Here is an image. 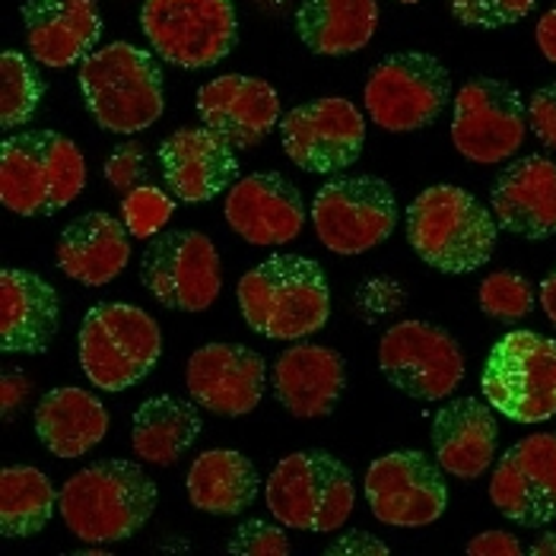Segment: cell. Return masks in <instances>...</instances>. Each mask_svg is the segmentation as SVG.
<instances>
[{"instance_id":"obj_4","label":"cell","mask_w":556,"mask_h":556,"mask_svg":"<svg viewBox=\"0 0 556 556\" xmlns=\"http://www.w3.org/2000/svg\"><path fill=\"white\" fill-rule=\"evenodd\" d=\"M500 223L458 185H432L407 207V242L442 274H471L496 252Z\"/></svg>"},{"instance_id":"obj_16","label":"cell","mask_w":556,"mask_h":556,"mask_svg":"<svg viewBox=\"0 0 556 556\" xmlns=\"http://www.w3.org/2000/svg\"><path fill=\"white\" fill-rule=\"evenodd\" d=\"M366 500L372 515L391 528H427L448 509L442 468L417 448L376 458L366 471Z\"/></svg>"},{"instance_id":"obj_15","label":"cell","mask_w":556,"mask_h":556,"mask_svg":"<svg viewBox=\"0 0 556 556\" xmlns=\"http://www.w3.org/2000/svg\"><path fill=\"white\" fill-rule=\"evenodd\" d=\"M280 140L296 169L334 175L359 160L366 143V118L343 96L312 99L280 118Z\"/></svg>"},{"instance_id":"obj_33","label":"cell","mask_w":556,"mask_h":556,"mask_svg":"<svg viewBox=\"0 0 556 556\" xmlns=\"http://www.w3.org/2000/svg\"><path fill=\"white\" fill-rule=\"evenodd\" d=\"M42 96L45 80L39 67L23 51L7 48L0 54V125L7 130L29 125Z\"/></svg>"},{"instance_id":"obj_42","label":"cell","mask_w":556,"mask_h":556,"mask_svg":"<svg viewBox=\"0 0 556 556\" xmlns=\"http://www.w3.org/2000/svg\"><path fill=\"white\" fill-rule=\"evenodd\" d=\"M468 554H480V556H518L525 554L521 541L515 534H506V531H483L477 534L471 544H468Z\"/></svg>"},{"instance_id":"obj_41","label":"cell","mask_w":556,"mask_h":556,"mask_svg":"<svg viewBox=\"0 0 556 556\" xmlns=\"http://www.w3.org/2000/svg\"><path fill=\"white\" fill-rule=\"evenodd\" d=\"M328 556H341V554H366V556H386L388 554V544L386 541H379V538H372L369 531H350V534H341L334 544H328Z\"/></svg>"},{"instance_id":"obj_22","label":"cell","mask_w":556,"mask_h":556,"mask_svg":"<svg viewBox=\"0 0 556 556\" xmlns=\"http://www.w3.org/2000/svg\"><path fill=\"white\" fill-rule=\"evenodd\" d=\"M20 13L29 54L48 71L84 64L105 29L96 0H26Z\"/></svg>"},{"instance_id":"obj_21","label":"cell","mask_w":556,"mask_h":556,"mask_svg":"<svg viewBox=\"0 0 556 556\" xmlns=\"http://www.w3.org/2000/svg\"><path fill=\"white\" fill-rule=\"evenodd\" d=\"M160 169L181 204H207L239 181L236 147L207 128H181L160 143Z\"/></svg>"},{"instance_id":"obj_11","label":"cell","mask_w":556,"mask_h":556,"mask_svg":"<svg viewBox=\"0 0 556 556\" xmlns=\"http://www.w3.org/2000/svg\"><path fill=\"white\" fill-rule=\"evenodd\" d=\"M452 96V77L427 51H397L382 58L363 89L366 115L391 134H410L432 125Z\"/></svg>"},{"instance_id":"obj_7","label":"cell","mask_w":556,"mask_h":556,"mask_svg":"<svg viewBox=\"0 0 556 556\" xmlns=\"http://www.w3.org/2000/svg\"><path fill=\"white\" fill-rule=\"evenodd\" d=\"M163 356L156 318L130 302H102L80 325V366L99 391L140 386Z\"/></svg>"},{"instance_id":"obj_44","label":"cell","mask_w":556,"mask_h":556,"mask_svg":"<svg viewBox=\"0 0 556 556\" xmlns=\"http://www.w3.org/2000/svg\"><path fill=\"white\" fill-rule=\"evenodd\" d=\"M538 300H541V308H544V315L551 318L556 325V267L547 274V280L541 283V290H538Z\"/></svg>"},{"instance_id":"obj_35","label":"cell","mask_w":556,"mask_h":556,"mask_svg":"<svg viewBox=\"0 0 556 556\" xmlns=\"http://www.w3.org/2000/svg\"><path fill=\"white\" fill-rule=\"evenodd\" d=\"M175 194H166L156 185H140L128 194H122V216L134 239H156L163 226L175 214Z\"/></svg>"},{"instance_id":"obj_32","label":"cell","mask_w":556,"mask_h":556,"mask_svg":"<svg viewBox=\"0 0 556 556\" xmlns=\"http://www.w3.org/2000/svg\"><path fill=\"white\" fill-rule=\"evenodd\" d=\"M61 493L39 468L10 465L0 473V531L3 538L39 534L58 509Z\"/></svg>"},{"instance_id":"obj_38","label":"cell","mask_w":556,"mask_h":556,"mask_svg":"<svg viewBox=\"0 0 556 556\" xmlns=\"http://www.w3.org/2000/svg\"><path fill=\"white\" fill-rule=\"evenodd\" d=\"M147 175H150V156L147 147L137 140L115 147L112 156L105 160V178L118 194H128L134 188L147 185Z\"/></svg>"},{"instance_id":"obj_3","label":"cell","mask_w":556,"mask_h":556,"mask_svg":"<svg viewBox=\"0 0 556 556\" xmlns=\"http://www.w3.org/2000/svg\"><path fill=\"white\" fill-rule=\"evenodd\" d=\"M86 188L80 147L58 130H20L0 147V201L10 214L54 216Z\"/></svg>"},{"instance_id":"obj_10","label":"cell","mask_w":556,"mask_h":556,"mask_svg":"<svg viewBox=\"0 0 556 556\" xmlns=\"http://www.w3.org/2000/svg\"><path fill=\"white\" fill-rule=\"evenodd\" d=\"M308 216L328 252L353 257L379 249L397 229L401 211L386 178L343 175L318 188Z\"/></svg>"},{"instance_id":"obj_8","label":"cell","mask_w":556,"mask_h":556,"mask_svg":"<svg viewBox=\"0 0 556 556\" xmlns=\"http://www.w3.org/2000/svg\"><path fill=\"white\" fill-rule=\"evenodd\" d=\"M480 388L486 404L515 424H547L556 417V341L509 331L490 350Z\"/></svg>"},{"instance_id":"obj_46","label":"cell","mask_w":556,"mask_h":556,"mask_svg":"<svg viewBox=\"0 0 556 556\" xmlns=\"http://www.w3.org/2000/svg\"><path fill=\"white\" fill-rule=\"evenodd\" d=\"M397 3H424V0H397Z\"/></svg>"},{"instance_id":"obj_43","label":"cell","mask_w":556,"mask_h":556,"mask_svg":"<svg viewBox=\"0 0 556 556\" xmlns=\"http://www.w3.org/2000/svg\"><path fill=\"white\" fill-rule=\"evenodd\" d=\"M538 48L551 64H556V7L547 10L538 23Z\"/></svg>"},{"instance_id":"obj_26","label":"cell","mask_w":556,"mask_h":556,"mask_svg":"<svg viewBox=\"0 0 556 556\" xmlns=\"http://www.w3.org/2000/svg\"><path fill=\"white\" fill-rule=\"evenodd\" d=\"M61 321L58 290L33 270L0 274V346L3 353H45Z\"/></svg>"},{"instance_id":"obj_9","label":"cell","mask_w":556,"mask_h":556,"mask_svg":"<svg viewBox=\"0 0 556 556\" xmlns=\"http://www.w3.org/2000/svg\"><path fill=\"white\" fill-rule=\"evenodd\" d=\"M140 29L150 48L175 67H216L239 42L236 0H143Z\"/></svg>"},{"instance_id":"obj_25","label":"cell","mask_w":556,"mask_h":556,"mask_svg":"<svg viewBox=\"0 0 556 556\" xmlns=\"http://www.w3.org/2000/svg\"><path fill=\"white\" fill-rule=\"evenodd\" d=\"M500 427L480 397H455L432 417V448L439 468L458 480H477L496 458Z\"/></svg>"},{"instance_id":"obj_34","label":"cell","mask_w":556,"mask_h":556,"mask_svg":"<svg viewBox=\"0 0 556 556\" xmlns=\"http://www.w3.org/2000/svg\"><path fill=\"white\" fill-rule=\"evenodd\" d=\"M477 302H480V312L486 318H493L500 325H515V321H521V318L531 315L538 296H534L531 283L521 274H515V270H496V274H490L480 283Z\"/></svg>"},{"instance_id":"obj_37","label":"cell","mask_w":556,"mask_h":556,"mask_svg":"<svg viewBox=\"0 0 556 556\" xmlns=\"http://www.w3.org/2000/svg\"><path fill=\"white\" fill-rule=\"evenodd\" d=\"M226 551L242 556H287L293 547H290V538H287V531L280 525L252 518V521H242L232 531Z\"/></svg>"},{"instance_id":"obj_5","label":"cell","mask_w":556,"mask_h":556,"mask_svg":"<svg viewBox=\"0 0 556 556\" xmlns=\"http://www.w3.org/2000/svg\"><path fill=\"white\" fill-rule=\"evenodd\" d=\"M80 92L96 125L112 134H140L166 109L160 61L130 42L96 48L80 64Z\"/></svg>"},{"instance_id":"obj_18","label":"cell","mask_w":556,"mask_h":556,"mask_svg":"<svg viewBox=\"0 0 556 556\" xmlns=\"http://www.w3.org/2000/svg\"><path fill=\"white\" fill-rule=\"evenodd\" d=\"M185 386L191 401L216 417H245L264 397L267 363L242 343H207L191 353Z\"/></svg>"},{"instance_id":"obj_19","label":"cell","mask_w":556,"mask_h":556,"mask_svg":"<svg viewBox=\"0 0 556 556\" xmlns=\"http://www.w3.org/2000/svg\"><path fill=\"white\" fill-rule=\"evenodd\" d=\"M229 229L249 245H290L305 226L300 188L280 172H252L239 178L223 204Z\"/></svg>"},{"instance_id":"obj_6","label":"cell","mask_w":556,"mask_h":556,"mask_svg":"<svg viewBox=\"0 0 556 556\" xmlns=\"http://www.w3.org/2000/svg\"><path fill=\"white\" fill-rule=\"evenodd\" d=\"M264 496L283 528L315 534L341 531L356 506L350 468L321 448L287 455L267 477Z\"/></svg>"},{"instance_id":"obj_1","label":"cell","mask_w":556,"mask_h":556,"mask_svg":"<svg viewBox=\"0 0 556 556\" xmlns=\"http://www.w3.org/2000/svg\"><path fill=\"white\" fill-rule=\"evenodd\" d=\"M236 300L245 325L267 341H302L331 318V290L318 261L270 255L245 270Z\"/></svg>"},{"instance_id":"obj_40","label":"cell","mask_w":556,"mask_h":556,"mask_svg":"<svg viewBox=\"0 0 556 556\" xmlns=\"http://www.w3.org/2000/svg\"><path fill=\"white\" fill-rule=\"evenodd\" d=\"M33 382L20 372V369H3V382H0V414L3 420H13V414L29 401Z\"/></svg>"},{"instance_id":"obj_14","label":"cell","mask_w":556,"mask_h":556,"mask_svg":"<svg viewBox=\"0 0 556 556\" xmlns=\"http://www.w3.org/2000/svg\"><path fill=\"white\" fill-rule=\"evenodd\" d=\"M379 369L414 401H445L465 382V353L429 321H401L379 341Z\"/></svg>"},{"instance_id":"obj_2","label":"cell","mask_w":556,"mask_h":556,"mask_svg":"<svg viewBox=\"0 0 556 556\" xmlns=\"http://www.w3.org/2000/svg\"><path fill=\"white\" fill-rule=\"evenodd\" d=\"M160 490L140 465L112 458L77 471L58 500L64 525L86 544H115L134 538L156 513Z\"/></svg>"},{"instance_id":"obj_28","label":"cell","mask_w":556,"mask_h":556,"mask_svg":"<svg viewBox=\"0 0 556 556\" xmlns=\"http://www.w3.org/2000/svg\"><path fill=\"white\" fill-rule=\"evenodd\" d=\"M105 432L109 410L86 388H51L36 407V435L54 458H84Z\"/></svg>"},{"instance_id":"obj_36","label":"cell","mask_w":556,"mask_h":556,"mask_svg":"<svg viewBox=\"0 0 556 556\" xmlns=\"http://www.w3.org/2000/svg\"><path fill=\"white\" fill-rule=\"evenodd\" d=\"M538 0H448L452 16L471 29H506L525 20Z\"/></svg>"},{"instance_id":"obj_20","label":"cell","mask_w":556,"mask_h":556,"mask_svg":"<svg viewBox=\"0 0 556 556\" xmlns=\"http://www.w3.org/2000/svg\"><path fill=\"white\" fill-rule=\"evenodd\" d=\"M198 112L207 128L236 150H252L280 125L277 89L245 74H226L198 89Z\"/></svg>"},{"instance_id":"obj_31","label":"cell","mask_w":556,"mask_h":556,"mask_svg":"<svg viewBox=\"0 0 556 556\" xmlns=\"http://www.w3.org/2000/svg\"><path fill=\"white\" fill-rule=\"evenodd\" d=\"M188 500L211 515H239L255 503L261 477L252 458L232 448H211L188 468Z\"/></svg>"},{"instance_id":"obj_12","label":"cell","mask_w":556,"mask_h":556,"mask_svg":"<svg viewBox=\"0 0 556 556\" xmlns=\"http://www.w3.org/2000/svg\"><path fill=\"white\" fill-rule=\"evenodd\" d=\"M528 137V102L515 86L477 77L458 89L452 115V143L477 166L506 163Z\"/></svg>"},{"instance_id":"obj_29","label":"cell","mask_w":556,"mask_h":556,"mask_svg":"<svg viewBox=\"0 0 556 556\" xmlns=\"http://www.w3.org/2000/svg\"><path fill=\"white\" fill-rule=\"evenodd\" d=\"M376 29V0H300L296 7V36L312 54H356L372 42Z\"/></svg>"},{"instance_id":"obj_24","label":"cell","mask_w":556,"mask_h":556,"mask_svg":"<svg viewBox=\"0 0 556 556\" xmlns=\"http://www.w3.org/2000/svg\"><path fill=\"white\" fill-rule=\"evenodd\" d=\"M346 388V363L338 350L321 343H296L274 366V394L296 420L328 417Z\"/></svg>"},{"instance_id":"obj_39","label":"cell","mask_w":556,"mask_h":556,"mask_svg":"<svg viewBox=\"0 0 556 556\" xmlns=\"http://www.w3.org/2000/svg\"><path fill=\"white\" fill-rule=\"evenodd\" d=\"M528 125L531 134L547 147L556 150V84L541 86L528 102Z\"/></svg>"},{"instance_id":"obj_17","label":"cell","mask_w":556,"mask_h":556,"mask_svg":"<svg viewBox=\"0 0 556 556\" xmlns=\"http://www.w3.org/2000/svg\"><path fill=\"white\" fill-rule=\"evenodd\" d=\"M490 500L515 525L544 528L556 521V435L534 432L496 462Z\"/></svg>"},{"instance_id":"obj_23","label":"cell","mask_w":556,"mask_h":556,"mask_svg":"<svg viewBox=\"0 0 556 556\" xmlns=\"http://www.w3.org/2000/svg\"><path fill=\"white\" fill-rule=\"evenodd\" d=\"M490 211L500 229L528 242L556 236V163L547 156H521L493 181Z\"/></svg>"},{"instance_id":"obj_45","label":"cell","mask_w":556,"mask_h":556,"mask_svg":"<svg viewBox=\"0 0 556 556\" xmlns=\"http://www.w3.org/2000/svg\"><path fill=\"white\" fill-rule=\"evenodd\" d=\"M534 556H556V534H541V541L531 547Z\"/></svg>"},{"instance_id":"obj_13","label":"cell","mask_w":556,"mask_h":556,"mask_svg":"<svg viewBox=\"0 0 556 556\" xmlns=\"http://www.w3.org/2000/svg\"><path fill=\"white\" fill-rule=\"evenodd\" d=\"M150 296L175 312H207L223 290V267L211 236L194 229L160 232L140 261Z\"/></svg>"},{"instance_id":"obj_30","label":"cell","mask_w":556,"mask_h":556,"mask_svg":"<svg viewBox=\"0 0 556 556\" xmlns=\"http://www.w3.org/2000/svg\"><path fill=\"white\" fill-rule=\"evenodd\" d=\"M204 432L201 414L194 401H181L172 394H160L143 401L134 410L130 445L134 455L153 468H172Z\"/></svg>"},{"instance_id":"obj_27","label":"cell","mask_w":556,"mask_h":556,"mask_svg":"<svg viewBox=\"0 0 556 556\" xmlns=\"http://www.w3.org/2000/svg\"><path fill=\"white\" fill-rule=\"evenodd\" d=\"M130 261V232L125 219L102 211L77 216L58 239V267L84 287L112 283Z\"/></svg>"}]
</instances>
